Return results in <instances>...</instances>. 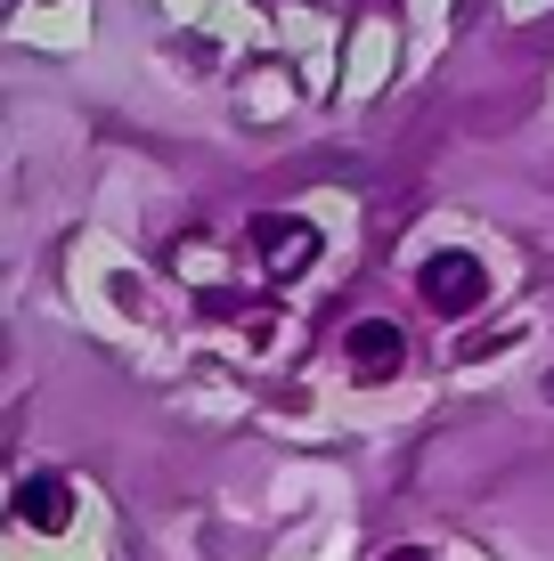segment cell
I'll return each instance as SVG.
<instances>
[{
	"instance_id": "1",
	"label": "cell",
	"mask_w": 554,
	"mask_h": 561,
	"mask_svg": "<svg viewBox=\"0 0 554 561\" xmlns=\"http://www.w3.org/2000/svg\"><path fill=\"white\" fill-rule=\"evenodd\" d=\"M416 285H425V301L441 309V318H465V309H482V285L489 277H482V261H473V253H432Z\"/></svg>"
},
{
	"instance_id": "3",
	"label": "cell",
	"mask_w": 554,
	"mask_h": 561,
	"mask_svg": "<svg viewBox=\"0 0 554 561\" xmlns=\"http://www.w3.org/2000/svg\"><path fill=\"white\" fill-rule=\"evenodd\" d=\"M351 358H359V375H384V366H399V334H392V325H359Z\"/></svg>"
},
{
	"instance_id": "4",
	"label": "cell",
	"mask_w": 554,
	"mask_h": 561,
	"mask_svg": "<svg viewBox=\"0 0 554 561\" xmlns=\"http://www.w3.org/2000/svg\"><path fill=\"white\" fill-rule=\"evenodd\" d=\"M399 561H416V553H399Z\"/></svg>"
},
{
	"instance_id": "2",
	"label": "cell",
	"mask_w": 554,
	"mask_h": 561,
	"mask_svg": "<svg viewBox=\"0 0 554 561\" xmlns=\"http://www.w3.org/2000/svg\"><path fill=\"white\" fill-rule=\"evenodd\" d=\"M253 253H270V268H302L318 244H310V228H302V220H261L253 228Z\"/></svg>"
}]
</instances>
